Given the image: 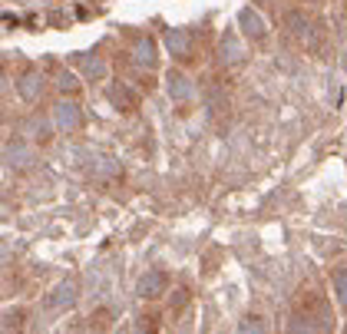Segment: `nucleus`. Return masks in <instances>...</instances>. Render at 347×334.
Returning <instances> with one entry per match:
<instances>
[{
	"label": "nucleus",
	"instance_id": "nucleus-1",
	"mask_svg": "<svg viewBox=\"0 0 347 334\" xmlns=\"http://www.w3.org/2000/svg\"><path fill=\"white\" fill-rule=\"evenodd\" d=\"M139 291H142V298H159V294L166 291V271H149L139 281Z\"/></svg>",
	"mask_w": 347,
	"mask_h": 334
},
{
	"label": "nucleus",
	"instance_id": "nucleus-2",
	"mask_svg": "<svg viewBox=\"0 0 347 334\" xmlns=\"http://www.w3.org/2000/svg\"><path fill=\"white\" fill-rule=\"evenodd\" d=\"M63 301H66V304L73 301V285H60V288H56V291H53V298H50L47 304H50V308H60V304H63Z\"/></svg>",
	"mask_w": 347,
	"mask_h": 334
},
{
	"label": "nucleus",
	"instance_id": "nucleus-3",
	"mask_svg": "<svg viewBox=\"0 0 347 334\" xmlns=\"http://www.w3.org/2000/svg\"><path fill=\"white\" fill-rule=\"evenodd\" d=\"M334 285H337L340 304H344V308H347V271H337V275H334Z\"/></svg>",
	"mask_w": 347,
	"mask_h": 334
},
{
	"label": "nucleus",
	"instance_id": "nucleus-4",
	"mask_svg": "<svg viewBox=\"0 0 347 334\" xmlns=\"http://www.w3.org/2000/svg\"><path fill=\"white\" fill-rule=\"evenodd\" d=\"M242 24H245V27H252L248 33H255V37H261V33H265V30H261V24H258V17H252L248 10L242 14Z\"/></svg>",
	"mask_w": 347,
	"mask_h": 334
},
{
	"label": "nucleus",
	"instance_id": "nucleus-5",
	"mask_svg": "<svg viewBox=\"0 0 347 334\" xmlns=\"http://www.w3.org/2000/svg\"><path fill=\"white\" fill-rule=\"evenodd\" d=\"M60 123H63V126H76V113H73V106H60Z\"/></svg>",
	"mask_w": 347,
	"mask_h": 334
}]
</instances>
